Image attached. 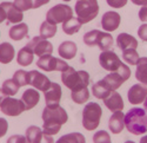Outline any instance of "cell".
<instances>
[{
  "label": "cell",
  "mask_w": 147,
  "mask_h": 143,
  "mask_svg": "<svg viewBox=\"0 0 147 143\" xmlns=\"http://www.w3.org/2000/svg\"><path fill=\"white\" fill-rule=\"evenodd\" d=\"M63 1H71V0H63Z\"/></svg>",
  "instance_id": "cell-52"
},
{
  "label": "cell",
  "mask_w": 147,
  "mask_h": 143,
  "mask_svg": "<svg viewBox=\"0 0 147 143\" xmlns=\"http://www.w3.org/2000/svg\"><path fill=\"white\" fill-rule=\"evenodd\" d=\"M36 143H54V140H53L52 135H48V134L42 133L40 138L38 140V142H36Z\"/></svg>",
  "instance_id": "cell-43"
},
{
  "label": "cell",
  "mask_w": 147,
  "mask_h": 143,
  "mask_svg": "<svg viewBox=\"0 0 147 143\" xmlns=\"http://www.w3.org/2000/svg\"><path fill=\"white\" fill-rule=\"evenodd\" d=\"M112 92L113 91L108 88V85L102 79L99 80V82H96L95 84H93V86H92L93 96L96 97V98H99V99H106Z\"/></svg>",
  "instance_id": "cell-22"
},
{
  "label": "cell",
  "mask_w": 147,
  "mask_h": 143,
  "mask_svg": "<svg viewBox=\"0 0 147 143\" xmlns=\"http://www.w3.org/2000/svg\"><path fill=\"white\" fill-rule=\"evenodd\" d=\"M3 6V8L5 10V13H6V19H7V24H20L24 19L22 16V12L19 11L13 3H1L0 4Z\"/></svg>",
  "instance_id": "cell-15"
},
{
  "label": "cell",
  "mask_w": 147,
  "mask_h": 143,
  "mask_svg": "<svg viewBox=\"0 0 147 143\" xmlns=\"http://www.w3.org/2000/svg\"><path fill=\"white\" fill-rule=\"evenodd\" d=\"M117 46L121 51H125L127 49H136L138 47V40L128 33H120L117 37Z\"/></svg>",
  "instance_id": "cell-18"
},
{
  "label": "cell",
  "mask_w": 147,
  "mask_h": 143,
  "mask_svg": "<svg viewBox=\"0 0 147 143\" xmlns=\"http://www.w3.org/2000/svg\"><path fill=\"white\" fill-rule=\"evenodd\" d=\"M28 84L36 90L45 92L50 89L52 83L41 72H38L36 70H32V71H28Z\"/></svg>",
  "instance_id": "cell-12"
},
{
  "label": "cell",
  "mask_w": 147,
  "mask_h": 143,
  "mask_svg": "<svg viewBox=\"0 0 147 143\" xmlns=\"http://www.w3.org/2000/svg\"><path fill=\"white\" fill-rule=\"evenodd\" d=\"M28 33V26L26 25V24H24V22H20L18 24V25H14V26H12L9 29V37L11 39H13V40H21L22 38H25L26 35Z\"/></svg>",
  "instance_id": "cell-25"
},
{
  "label": "cell",
  "mask_w": 147,
  "mask_h": 143,
  "mask_svg": "<svg viewBox=\"0 0 147 143\" xmlns=\"http://www.w3.org/2000/svg\"><path fill=\"white\" fill-rule=\"evenodd\" d=\"M32 1V7L33 8H39L42 5H46L50 3V0H31Z\"/></svg>",
  "instance_id": "cell-45"
},
{
  "label": "cell",
  "mask_w": 147,
  "mask_h": 143,
  "mask_svg": "<svg viewBox=\"0 0 147 143\" xmlns=\"http://www.w3.org/2000/svg\"><path fill=\"white\" fill-rule=\"evenodd\" d=\"M125 143H136V142H133V141H126Z\"/></svg>",
  "instance_id": "cell-51"
},
{
  "label": "cell",
  "mask_w": 147,
  "mask_h": 143,
  "mask_svg": "<svg viewBox=\"0 0 147 143\" xmlns=\"http://www.w3.org/2000/svg\"><path fill=\"white\" fill-rule=\"evenodd\" d=\"M127 98L128 102L134 105L144 103L147 98V86L141 84V83L140 84H134L127 92Z\"/></svg>",
  "instance_id": "cell-13"
},
{
  "label": "cell",
  "mask_w": 147,
  "mask_h": 143,
  "mask_svg": "<svg viewBox=\"0 0 147 143\" xmlns=\"http://www.w3.org/2000/svg\"><path fill=\"white\" fill-rule=\"evenodd\" d=\"M108 127L109 130L113 134H120L122 129L125 128V115L122 111H115L113 115L109 117L108 121Z\"/></svg>",
  "instance_id": "cell-16"
},
{
  "label": "cell",
  "mask_w": 147,
  "mask_h": 143,
  "mask_svg": "<svg viewBox=\"0 0 147 143\" xmlns=\"http://www.w3.org/2000/svg\"><path fill=\"white\" fill-rule=\"evenodd\" d=\"M13 80L21 88L28 84V71L25 70H18L13 75Z\"/></svg>",
  "instance_id": "cell-35"
},
{
  "label": "cell",
  "mask_w": 147,
  "mask_h": 143,
  "mask_svg": "<svg viewBox=\"0 0 147 143\" xmlns=\"http://www.w3.org/2000/svg\"><path fill=\"white\" fill-rule=\"evenodd\" d=\"M129 77H131L129 67L126 64L122 63L117 71H113V72H111L109 75L105 76L102 78V80L106 83V84L108 85V88L112 91H115L119 86L122 85V83H124L125 80H127Z\"/></svg>",
  "instance_id": "cell-6"
},
{
  "label": "cell",
  "mask_w": 147,
  "mask_h": 143,
  "mask_svg": "<svg viewBox=\"0 0 147 143\" xmlns=\"http://www.w3.org/2000/svg\"><path fill=\"white\" fill-rule=\"evenodd\" d=\"M6 97H8L7 96V95L4 92V90L1 89V88H0V105H1V103H3V101L6 98Z\"/></svg>",
  "instance_id": "cell-48"
},
{
  "label": "cell",
  "mask_w": 147,
  "mask_h": 143,
  "mask_svg": "<svg viewBox=\"0 0 147 143\" xmlns=\"http://www.w3.org/2000/svg\"><path fill=\"white\" fill-rule=\"evenodd\" d=\"M94 143H111V136L106 131V130H100L96 131L93 136Z\"/></svg>",
  "instance_id": "cell-37"
},
{
  "label": "cell",
  "mask_w": 147,
  "mask_h": 143,
  "mask_svg": "<svg viewBox=\"0 0 147 143\" xmlns=\"http://www.w3.org/2000/svg\"><path fill=\"white\" fill-rule=\"evenodd\" d=\"M82 26V24L81 21L77 18V17H72L69 18L68 20H66L65 22H63V31L68 34V35H72V34H74L77 33Z\"/></svg>",
  "instance_id": "cell-26"
},
{
  "label": "cell",
  "mask_w": 147,
  "mask_h": 143,
  "mask_svg": "<svg viewBox=\"0 0 147 143\" xmlns=\"http://www.w3.org/2000/svg\"><path fill=\"white\" fill-rule=\"evenodd\" d=\"M99 63L101 65L102 69H105L106 71H109V72H113V71H117L120 65L122 64L120 58L118 57V54L114 51L107 50V51H102L99 56Z\"/></svg>",
  "instance_id": "cell-11"
},
{
  "label": "cell",
  "mask_w": 147,
  "mask_h": 143,
  "mask_svg": "<svg viewBox=\"0 0 147 143\" xmlns=\"http://www.w3.org/2000/svg\"><path fill=\"white\" fill-rule=\"evenodd\" d=\"M99 30H92L88 31L87 33H85L84 35V43L87 46H95L98 43V38H99Z\"/></svg>",
  "instance_id": "cell-36"
},
{
  "label": "cell",
  "mask_w": 147,
  "mask_h": 143,
  "mask_svg": "<svg viewBox=\"0 0 147 143\" xmlns=\"http://www.w3.org/2000/svg\"><path fill=\"white\" fill-rule=\"evenodd\" d=\"M55 143H86V140L80 133H71L61 136Z\"/></svg>",
  "instance_id": "cell-29"
},
{
  "label": "cell",
  "mask_w": 147,
  "mask_h": 143,
  "mask_svg": "<svg viewBox=\"0 0 147 143\" xmlns=\"http://www.w3.org/2000/svg\"><path fill=\"white\" fill-rule=\"evenodd\" d=\"M131 1L138 6H147V0H131Z\"/></svg>",
  "instance_id": "cell-46"
},
{
  "label": "cell",
  "mask_w": 147,
  "mask_h": 143,
  "mask_svg": "<svg viewBox=\"0 0 147 143\" xmlns=\"http://www.w3.org/2000/svg\"><path fill=\"white\" fill-rule=\"evenodd\" d=\"M33 52L27 49V47H22L20 49V51L18 52V57H17V62L19 65L21 66H28L32 62H33Z\"/></svg>",
  "instance_id": "cell-28"
},
{
  "label": "cell",
  "mask_w": 147,
  "mask_h": 143,
  "mask_svg": "<svg viewBox=\"0 0 147 143\" xmlns=\"http://www.w3.org/2000/svg\"><path fill=\"white\" fill-rule=\"evenodd\" d=\"M136 78L141 84L147 86V57H141L137 63Z\"/></svg>",
  "instance_id": "cell-23"
},
{
  "label": "cell",
  "mask_w": 147,
  "mask_h": 143,
  "mask_svg": "<svg viewBox=\"0 0 147 143\" xmlns=\"http://www.w3.org/2000/svg\"><path fill=\"white\" fill-rule=\"evenodd\" d=\"M113 37L112 34H109L108 32H101L99 33V38H98L96 46L99 47L101 51H107L113 46Z\"/></svg>",
  "instance_id": "cell-27"
},
{
  "label": "cell",
  "mask_w": 147,
  "mask_h": 143,
  "mask_svg": "<svg viewBox=\"0 0 147 143\" xmlns=\"http://www.w3.org/2000/svg\"><path fill=\"white\" fill-rule=\"evenodd\" d=\"M26 136H22V135H13L11 136L7 140V143H26Z\"/></svg>",
  "instance_id": "cell-40"
},
{
  "label": "cell",
  "mask_w": 147,
  "mask_h": 143,
  "mask_svg": "<svg viewBox=\"0 0 147 143\" xmlns=\"http://www.w3.org/2000/svg\"><path fill=\"white\" fill-rule=\"evenodd\" d=\"M122 58L129 65H137L139 61V54L136 49H127L125 51H122Z\"/></svg>",
  "instance_id": "cell-34"
},
{
  "label": "cell",
  "mask_w": 147,
  "mask_h": 143,
  "mask_svg": "<svg viewBox=\"0 0 147 143\" xmlns=\"http://www.w3.org/2000/svg\"><path fill=\"white\" fill-rule=\"evenodd\" d=\"M139 19L142 22H147V6H142L139 11Z\"/></svg>",
  "instance_id": "cell-44"
},
{
  "label": "cell",
  "mask_w": 147,
  "mask_h": 143,
  "mask_svg": "<svg viewBox=\"0 0 147 143\" xmlns=\"http://www.w3.org/2000/svg\"><path fill=\"white\" fill-rule=\"evenodd\" d=\"M61 80L64 85L71 91H76L82 88H87L90 84V75L84 70L76 71L73 67L68 66L67 70L61 72Z\"/></svg>",
  "instance_id": "cell-3"
},
{
  "label": "cell",
  "mask_w": 147,
  "mask_h": 143,
  "mask_svg": "<svg viewBox=\"0 0 147 143\" xmlns=\"http://www.w3.org/2000/svg\"><path fill=\"white\" fill-rule=\"evenodd\" d=\"M77 18L81 24H87L99 13V5L96 0H78L76 4Z\"/></svg>",
  "instance_id": "cell-5"
},
{
  "label": "cell",
  "mask_w": 147,
  "mask_h": 143,
  "mask_svg": "<svg viewBox=\"0 0 147 143\" xmlns=\"http://www.w3.org/2000/svg\"><path fill=\"white\" fill-rule=\"evenodd\" d=\"M39 99H40V95L35 89H27L21 96V101L24 105H25L26 110H31L32 108H34L38 104Z\"/></svg>",
  "instance_id": "cell-20"
},
{
  "label": "cell",
  "mask_w": 147,
  "mask_h": 143,
  "mask_svg": "<svg viewBox=\"0 0 147 143\" xmlns=\"http://www.w3.org/2000/svg\"><path fill=\"white\" fill-rule=\"evenodd\" d=\"M1 112L7 116H19L21 112L26 111V108L24 105L21 99H16L13 97H6L1 105H0Z\"/></svg>",
  "instance_id": "cell-10"
},
{
  "label": "cell",
  "mask_w": 147,
  "mask_h": 143,
  "mask_svg": "<svg viewBox=\"0 0 147 143\" xmlns=\"http://www.w3.org/2000/svg\"><path fill=\"white\" fill-rule=\"evenodd\" d=\"M6 19V13H5V10L3 8V6L0 5V22H3Z\"/></svg>",
  "instance_id": "cell-47"
},
{
  "label": "cell",
  "mask_w": 147,
  "mask_h": 143,
  "mask_svg": "<svg viewBox=\"0 0 147 143\" xmlns=\"http://www.w3.org/2000/svg\"><path fill=\"white\" fill-rule=\"evenodd\" d=\"M26 47H27V49H30L34 54L39 56V57L45 56V54H51L53 52V45L48 42L47 39L40 37V35L32 38L27 43Z\"/></svg>",
  "instance_id": "cell-9"
},
{
  "label": "cell",
  "mask_w": 147,
  "mask_h": 143,
  "mask_svg": "<svg viewBox=\"0 0 147 143\" xmlns=\"http://www.w3.org/2000/svg\"><path fill=\"white\" fill-rule=\"evenodd\" d=\"M36 66L44 71H60L64 72L65 70L68 69V65L65 61L53 57L52 54H45L39 57L38 62H36Z\"/></svg>",
  "instance_id": "cell-8"
},
{
  "label": "cell",
  "mask_w": 147,
  "mask_h": 143,
  "mask_svg": "<svg viewBox=\"0 0 147 143\" xmlns=\"http://www.w3.org/2000/svg\"><path fill=\"white\" fill-rule=\"evenodd\" d=\"M45 93V102L46 105L59 104L61 99V86L58 83H52L50 89L44 92Z\"/></svg>",
  "instance_id": "cell-19"
},
{
  "label": "cell",
  "mask_w": 147,
  "mask_h": 143,
  "mask_svg": "<svg viewBox=\"0 0 147 143\" xmlns=\"http://www.w3.org/2000/svg\"><path fill=\"white\" fill-rule=\"evenodd\" d=\"M106 3L113 8H121L127 4V0H106Z\"/></svg>",
  "instance_id": "cell-39"
},
{
  "label": "cell",
  "mask_w": 147,
  "mask_h": 143,
  "mask_svg": "<svg viewBox=\"0 0 147 143\" xmlns=\"http://www.w3.org/2000/svg\"><path fill=\"white\" fill-rule=\"evenodd\" d=\"M14 47L9 43H3L0 44V63L8 64L13 61L14 58Z\"/></svg>",
  "instance_id": "cell-24"
},
{
  "label": "cell",
  "mask_w": 147,
  "mask_h": 143,
  "mask_svg": "<svg viewBox=\"0 0 147 143\" xmlns=\"http://www.w3.org/2000/svg\"><path fill=\"white\" fill-rule=\"evenodd\" d=\"M68 120L67 112L59 104L46 105L42 111V131L48 135H55L60 131V128Z\"/></svg>",
  "instance_id": "cell-1"
},
{
  "label": "cell",
  "mask_w": 147,
  "mask_h": 143,
  "mask_svg": "<svg viewBox=\"0 0 147 143\" xmlns=\"http://www.w3.org/2000/svg\"><path fill=\"white\" fill-rule=\"evenodd\" d=\"M71 97L72 101L77 104H82L90 98V91L87 88H82L76 91H71Z\"/></svg>",
  "instance_id": "cell-31"
},
{
  "label": "cell",
  "mask_w": 147,
  "mask_h": 143,
  "mask_svg": "<svg viewBox=\"0 0 147 143\" xmlns=\"http://www.w3.org/2000/svg\"><path fill=\"white\" fill-rule=\"evenodd\" d=\"M77 50H78V47H77L74 42L66 40V42H63L59 45L58 52H59L60 57H63L64 59H72V58L76 57Z\"/></svg>",
  "instance_id": "cell-21"
},
{
  "label": "cell",
  "mask_w": 147,
  "mask_h": 143,
  "mask_svg": "<svg viewBox=\"0 0 147 143\" xmlns=\"http://www.w3.org/2000/svg\"><path fill=\"white\" fill-rule=\"evenodd\" d=\"M140 143H147V135H145L144 137L140 138Z\"/></svg>",
  "instance_id": "cell-49"
},
{
  "label": "cell",
  "mask_w": 147,
  "mask_h": 143,
  "mask_svg": "<svg viewBox=\"0 0 147 143\" xmlns=\"http://www.w3.org/2000/svg\"><path fill=\"white\" fill-rule=\"evenodd\" d=\"M8 130V123L5 118H0V138L4 137Z\"/></svg>",
  "instance_id": "cell-42"
},
{
  "label": "cell",
  "mask_w": 147,
  "mask_h": 143,
  "mask_svg": "<svg viewBox=\"0 0 147 143\" xmlns=\"http://www.w3.org/2000/svg\"><path fill=\"white\" fill-rule=\"evenodd\" d=\"M104 103L106 105V108L108 110H111L112 112L121 111L124 109V101H122L121 95L118 93L117 91H113L106 99H104Z\"/></svg>",
  "instance_id": "cell-17"
},
{
  "label": "cell",
  "mask_w": 147,
  "mask_h": 143,
  "mask_svg": "<svg viewBox=\"0 0 147 143\" xmlns=\"http://www.w3.org/2000/svg\"><path fill=\"white\" fill-rule=\"evenodd\" d=\"M121 21V17L119 13L114 11H108L101 18V26L106 32H113L115 31Z\"/></svg>",
  "instance_id": "cell-14"
},
{
  "label": "cell",
  "mask_w": 147,
  "mask_h": 143,
  "mask_svg": "<svg viewBox=\"0 0 147 143\" xmlns=\"http://www.w3.org/2000/svg\"><path fill=\"white\" fill-rule=\"evenodd\" d=\"M125 127L133 135L147 133V112L142 108H132L125 115Z\"/></svg>",
  "instance_id": "cell-2"
},
{
  "label": "cell",
  "mask_w": 147,
  "mask_h": 143,
  "mask_svg": "<svg viewBox=\"0 0 147 143\" xmlns=\"http://www.w3.org/2000/svg\"><path fill=\"white\" fill-rule=\"evenodd\" d=\"M144 109L146 110V112H147V98L145 99V102H144Z\"/></svg>",
  "instance_id": "cell-50"
},
{
  "label": "cell",
  "mask_w": 147,
  "mask_h": 143,
  "mask_svg": "<svg viewBox=\"0 0 147 143\" xmlns=\"http://www.w3.org/2000/svg\"><path fill=\"white\" fill-rule=\"evenodd\" d=\"M138 35L139 38L144 42H147V24H142L138 29Z\"/></svg>",
  "instance_id": "cell-41"
},
{
  "label": "cell",
  "mask_w": 147,
  "mask_h": 143,
  "mask_svg": "<svg viewBox=\"0 0 147 143\" xmlns=\"http://www.w3.org/2000/svg\"><path fill=\"white\" fill-rule=\"evenodd\" d=\"M57 33V25L55 24H51L48 21H44L40 25V37L48 39V38H53Z\"/></svg>",
  "instance_id": "cell-30"
},
{
  "label": "cell",
  "mask_w": 147,
  "mask_h": 143,
  "mask_svg": "<svg viewBox=\"0 0 147 143\" xmlns=\"http://www.w3.org/2000/svg\"><path fill=\"white\" fill-rule=\"evenodd\" d=\"M1 89L4 90V92L7 95L8 97H11V96H14V95L19 91L20 86L13 80V78H12V79H6V80H4Z\"/></svg>",
  "instance_id": "cell-33"
},
{
  "label": "cell",
  "mask_w": 147,
  "mask_h": 143,
  "mask_svg": "<svg viewBox=\"0 0 147 143\" xmlns=\"http://www.w3.org/2000/svg\"><path fill=\"white\" fill-rule=\"evenodd\" d=\"M13 4H14V6H16L19 11H21V12L28 11V10L33 8V7H32V1H31V0H14Z\"/></svg>",
  "instance_id": "cell-38"
},
{
  "label": "cell",
  "mask_w": 147,
  "mask_h": 143,
  "mask_svg": "<svg viewBox=\"0 0 147 143\" xmlns=\"http://www.w3.org/2000/svg\"><path fill=\"white\" fill-rule=\"evenodd\" d=\"M102 115L101 106L95 103L91 102L86 104V106L82 110V127L86 130H94L99 127L100 120Z\"/></svg>",
  "instance_id": "cell-4"
},
{
  "label": "cell",
  "mask_w": 147,
  "mask_h": 143,
  "mask_svg": "<svg viewBox=\"0 0 147 143\" xmlns=\"http://www.w3.org/2000/svg\"><path fill=\"white\" fill-rule=\"evenodd\" d=\"M72 17H73V11L71 6L65 4H58L53 6L51 10H48V12L46 13V21L57 25V24L60 22H65Z\"/></svg>",
  "instance_id": "cell-7"
},
{
  "label": "cell",
  "mask_w": 147,
  "mask_h": 143,
  "mask_svg": "<svg viewBox=\"0 0 147 143\" xmlns=\"http://www.w3.org/2000/svg\"><path fill=\"white\" fill-rule=\"evenodd\" d=\"M42 129L35 127V125H31L27 128L26 130V140L28 143H36L38 140L40 138L41 134H42Z\"/></svg>",
  "instance_id": "cell-32"
}]
</instances>
